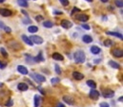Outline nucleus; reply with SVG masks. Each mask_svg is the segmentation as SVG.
I'll list each match as a JSON object with an SVG mask.
<instances>
[{
    "mask_svg": "<svg viewBox=\"0 0 123 107\" xmlns=\"http://www.w3.org/2000/svg\"><path fill=\"white\" fill-rule=\"evenodd\" d=\"M74 58L75 63H77V64H82V63L85 62L86 55H85V53H84L82 50H77L75 53L74 54Z\"/></svg>",
    "mask_w": 123,
    "mask_h": 107,
    "instance_id": "f257e3e1",
    "label": "nucleus"
},
{
    "mask_svg": "<svg viewBox=\"0 0 123 107\" xmlns=\"http://www.w3.org/2000/svg\"><path fill=\"white\" fill-rule=\"evenodd\" d=\"M30 40L31 41L32 44H36V45H41L43 43L42 37L37 36V35H31V37H30Z\"/></svg>",
    "mask_w": 123,
    "mask_h": 107,
    "instance_id": "f03ea898",
    "label": "nucleus"
},
{
    "mask_svg": "<svg viewBox=\"0 0 123 107\" xmlns=\"http://www.w3.org/2000/svg\"><path fill=\"white\" fill-rule=\"evenodd\" d=\"M31 77L32 79H34L35 81L37 82H43L46 80V78L43 76V75H40V74H35V73H31Z\"/></svg>",
    "mask_w": 123,
    "mask_h": 107,
    "instance_id": "7ed1b4c3",
    "label": "nucleus"
},
{
    "mask_svg": "<svg viewBox=\"0 0 123 107\" xmlns=\"http://www.w3.org/2000/svg\"><path fill=\"white\" fill-rule=\"evenodd\" d=\"M102 96L104 98H106V99H111V98H113L115 96V92L113 90H111V89H105L102 92Z\"/></svg>",
    "mask_w": 123,
    "mask_h": 107,
    "instance_id": "20e7f679",
    "label": "nucleus"
},
{
    "mask_svg": "<svg viewBox=\"0 0 123 107\" xmlns=\"http://www.w3.org/2000/svg\"><path fill=\"white\" fill-rule=\"evenodd\" d=\"M99 96H100V93H99L97 90L92 89V90H91V91H90V98H91L92 100H93V101L98 100Z\"/></svg>",
    "mask_w": 123,
    "mask_h": 107,
    "instance_id": "39448f33",
    "label": "nucleus"
},
{
    "mask_svg": "<svg viewBox=\"0 0 123 107\" xmlns=\"http://www.w3.org/2000/svg\"><path fill=\"white\" fill-rule=\"evenodd\" d=\"M0 14L2 16L9 17V16H12V12L11 10H8V9H0Z\"/></svg>",
    "mask_w": 123,
    "mask_h": 107,
    "instance_id": "423d86ee",
    "label": "nucleus"
},
{
    "mask_svg": "<svg viewBox=\"0 0 123 107\" xmlns=\"http://www.w3.org/2000/svg\"><path fill=\"white\" fill-rule=\"evenodd\" d=\"M61 27L66 28V29H69L73 27V23L69 20H62L61 21Z\"/></svg>",
    "mask_w": 123,
    "mask_h": 107,
    "instance_id": "0eeeda50",
    "label": "nucleus"
},
{
    "mask_svg": "<svg viewBox=\"0 0 123 107\" xmlns=\"http://www.w3.org/2000/svg\"><path fill=\"white\" fill-rule=\"evenodd\" d=\"M17 70H18V72H19L20 74H22V75H27V74L29 73L27 67H25L24 65H18V66H17Z\"/></svg>",
    "mask_w": 123,
    "mask_h": 107,
    "instance_id": "6e6552de",
    "label": "nucleus"
},
{
    "mask_svg": "<svg viewBox=\"0 0 123 107\" xmlns=\"http://www.w3.org/2000/svg\"><path fill=\"white\" fill-rule=\"evenodd\" d=\"M63 101H64L66 103H68L69 105H73V104L74 103V98H72V97H70V96H64V97H63Z\"/></svg>",
    "mask_w": 123,
    "mask_h": 107,
    "instance_id": "1a4fd4ad",
    "label": "nucleus"
},
{
    "mask_svg": "<svg viewBox=\"0 0 123 107\" xmlns=\"http://www.w3.org/2000/svg\"><path fill=\"white\" fill-rule=\"evenodd\" d=\"M75 18H76L78 21H80V22H86V21L89 20V16L86 15V14H79V15H76Z\"/></svg>",
    "mask_w": 123,
    "mask_h": 107,
    "instance_id": "9d476101",
    "label": "nucleus"
},
{
    "mask_svg": "<svg viewBox=\"0 0 123 107\" xmlns=\"http://www.w3.org/2000/svg\"><path fill=\"white\" fill-rule=\"evenodd\" d=\"M112 54H113L115 57H117V58H121L123 56V51H122V49L116 48V49H114V50L112 51Z\"/></svg>",
    "mask_w": 123,
    "mask_h": 107,
    "instance_id": "9b49d317",
    "label": "nucleus"
},
{
    "mask_svg": "<svg viewBox=\"0 0 123 107\" xmlns=\"http://www.w3.org/2000/svg\"><path fill=\"white\" fill-rule=\"evenodd\" d=\"M73 77H74L75 80H82V79L84 78V75H83L82 73H80V72L74 71V72H73Z\"/></svg>",
    "mask_w": 123,
    "mask_h": 107,
    "instance_id": "f8f14e48",
    "label": "nucleus"
},
{
    "mask_svg": "<svg viewBox=\"0 0 123 107\" xmlns=\"http://www.w3.org/2000/svg\"><path fill=\"white\" fill-rule=\"evenodd\" d=\"M17 88H18V90H20V91H27L28 88H29V86H28L26 83H24V82H20V83L17 85Z\"/></svg>",
    "mask_w": 123,
    "mask_h": 107,
    "instance_id": "ddd939ff",
    "label": "nucleus"
},
{
    "mask_svg": "<svg viewBox=\"0 0 123 107\" xmlns=\"http://www.w3.org/2000/svg\"><path fill=\"white\" fill-rule=\"evenodd\" d=\"M106 34H108V35H112V36H116V37H117V38H119V39H123V36L121 33H119V32H113V31H107L106 32Z\"/></svg>",
    "mask_w": 123,
    "mask_h": 107,
    "instance_id": "4468645a",
    "label": "nucleus"
},
{
    "mask_svg": "<svg viewBox=\"0 0 123 107\" xmlns=\"http://www.w3.org/2000/svg\"><path fill=\"white\" fill-rule=\"evenodd\" d=\"M109 65L110 66H112L113 68H116V69H119L120 68V65H119V64H117V62H115V61H113V60H111V61H109Z\"/></svg>",
    "mask_w": 123,
    "mask_h": 107,
    "instance_id": "2eb2a0df",
    "label": "nucleus"
},
{
    "mask_svg": "<svg viewBox=\"0 0 123 107\" xmlns=\"http://www.w3.org/2000/svg\"><path fill=\"white\" fill-rule=\"evenodd\" d=\"M22 40H23V41H24V43H26L28 46H30V47L33 46V44L31 43V41L30 40V38H29L28 36H26L25 34H23V35H22Z\"/></svg>",
    "mask_w": 123,
    "mask_h": 107,
    "instance_id": "dca6fc26",
    "label": "nucleus"
},
{
    "mask_svg": "<svg viewBox=\"0 0 123 107\" xmlns=\"http://www.w3.org/2000/svg\"><path fill=\"white\" fill-rule=\"evenodd\" d=\"M52 57H53L54 60H56V61H63V60H64V57H63L60 53H57V52L53 54Z\"/></svg>",
    "mask_w": 123,
    "mask_h": 107,
    "instance_id": "f3484780",
    "label": "nucleus"
},
{
    "mask_svg": "<svg viewBox=\"0 0 123 107\" xmlns=\"http://www.w3.org/2000/svg\"><path fill=\"white\" fill-rule=\"evenodd\" d=\"M82 40H83V42L86 43V44H90V43L92 42V38L90 35H84V36L82 37Z\"/></svg>",
    "mask_w": 123,
    "mask_h": 107,
    "instance_id": "a211bd4d",
    "label": "nucleus"
},
{
    "mask_svg": "<svg viewBox=\"0 0 123 107\" xmlns=\"http://www.w3.org/2000/svg\"><path fill=\"white\" fill-rule=\"evenodd\" d=\"M100 51H101V49L98 47H96V46H92V48H91V52L92 54H98L100 53Z\"/></svg>",
    "mask_w": 123,
    "mask_h": 107,
    "instance_id": "6ab92c4d",
    "label": "nucleus"
},
{
    "mask_svg": "<svg viewBox=\"0 0 123 107\" xmlns=\"http://www.w3.org/2000/svg\"><path fill=\"white\" fill-rule=\"evenodd\" d=\"M40 101H41V98L38 95H35L34 96V107H38L40 105Z\"/></svg>",
    "mask_w": 123,
    "mask_h": 107,
    "instance_id": "aec40b11",
    "label": "nucleus"
},
{
    "mask_svg": "<svg viewBox=\"0 0 123 107\" xmlns=\"http://www.w3.org/2000/svg\"><path fill=\"white\" fill-rule=\"evenodd\" d=\"M17 3H18L19 6H21L23 8H27L29 6V4H28V2L26 0H17Z\"/></svg>",
    "mask_w": 123,
    "mask_h": 107,
    "instance_id": "412c9836",
    "label": "nucleus"
},
{
    "mask_svg": "<svg viewBox=\"0 0 123 107\" xmlns=\"http://www.w3.org/2000/svg\"><path fill=\"white\" fill-rule=\"evenodd\" d=\"M34 60H35V63H38V62H44V61H45V59L43 58L42 52H39L38 56H37V57H35V58H34Z\"/></svg>",
    "mask_w": 123,
    "mask_h": 107,
    "instance_id": "4be33fe9",
    "label": "nucleus"
},
{
    "mask_svg": "<svg viewBox=\"0 0 123 107\" xmlns=\"http://www.w3.org/2000/svg\"><path fill=\"white\" fill-rule=\"evenodd\" d=\"M104 46L105 47H107V48H110V47H112L113 45H114V42L112 41V40H110V39H106L105 41H104Z\"/></svg>",
    "mask_w": 123,
    "mask_h": 107,
    "instance_id": "5701e85b",
    "label": "nucleus"
},
{
    "mask_svg": "<svg viewBox=\"0 0 123 107\" xmlns=\"http://www.w3.org/2000/svg\"><path fill=\"white\" fill-rule=\"evenodd\" d=\"M43 27H47V28H51V27H54V23L51 22V21H45V22L43 23Z\"/></svg>",
    "mask_w": 123,
    "mask_h": 107,
    "instance_id": "b1692460",
    "label": "nucleus"
},
{
    "mask_svg": "<svg viewBox=\"0 0 123 107\" xmlns=\"http://www.w3.org/2000/svg\"><path fill=\"white\" fill-rule=\"evenodd\" d=\"M87 85L88 86H90L91 88H92V89H94L95 87H96V83L93 81V80H87Z\"/></svg>",
    "mask_w": 123,
    "mask_h": 107,
    "instance_id": "393cba45",
    "label": "nucleus"
},
{
    "mask_svg": "<svg viewBox=\"0 0 123 107\" xmlns=\"http://www.w3.org/2000/svg\"><path fill=\"white\" fill-rule=\"evenodd\" d=\"M28 30H29V32H31V33H34V32H37L38 27H36V26H30V27H28Z\"/></svg>",
    "mask_w": 123,
    "mask_h": 107,
    "instance_id": "a878e982",
    "label": "nucleus"
},
{
    "mask_svg": "<svg viewBox=\"0 0 123 107\" xmlns=\"http://www.w3.org/2000/svg\"><path fill=\"white\" fill-rule=\"evenodd\" d=\"M26 57H27L26 61L28 62V64H33V63H35V60H34V58H33V57L29 56V55H26Z\"/></svg>",
    "mask_w": 123,
    "mask_h": 107,
    "instance_id": "bb28decb",
    "label": "nucleus"
},
{
    "mask_svg": "<svg viewBox=\"0 0 123 107\" xmlns=\"http://www.w3.org/2000/svg\"><path fill=\"white\" fill-rule=\"evenodd\" d=\"M115 3H116V5H117V6L118 7V8L122 9V7H123L122 0H116V1H115Z\"/></svg>",
    "mask_w": 123,
    "mask_h": 107,
    "instance_id": "cd10ccee",
    "label": "nucleus"
},
{
    "mask_svg": "<svg viewBox=\"0 0 123 107\" xmlns=\"http://www.w3.org/2000/svg\"><path fill=\"white\" fill-rule=\"evenodd\" d=\"M0 51H1V54H2L5 58H7V57H8V53H7V51L5 50V48H0Z\"/></svg>",
    "mask_w": 123,
    "mask_h": 107,
    "instance_id": "c85d7f7f",
    "label": "nucleus"
},
{
    "mask_svg": "<svg viewBox=\"0 0 123 107\" xmlns=\"http://www.w3.org/2000/svg\"><path fill=\"white\" fill-rule=\"evenodd\" d=\"M60 81V79L59 78H53L52 80H51V82L53 83V84H55V83H57V82H59Z\"/></svg>",
    "mask_w": 123,
    "mask_h": 107,
    "instance_id": "c756f323",
    "label": "nucleus"
},
{
    "mask_svg": "<svg viewBox=\"0 0 123 107\" xmlns=\"http://www.w3.org/2000/svg\"><path fill=\"white\" fill-rule=\"evenodd\" d=\"M55 72H56L57 74H61V69H60L59 65H58V64H55Z\"/></svg>",
    "mask_w": 123,
    "mask_h": 107,
    "instance_id": "7c9ffc66",
    "label": "nucleus"
},
{
    "mask_svg": "<svg viewBox=\"0 0 123 107\" xmlns=\"http://www.w3.org/2000/svg\"><path fill=\"white\" fill-rule=\"evenodd\" d=\"M12 104H13V101H12V100H9V102H6V106L7 107L12 106Z\"/></svg>",
    "mask_w": 123,
    "mask_h": 107,
    "instance_id": "2f4dec72",
    "label": "nucleus"
},
{
    "mask_svg": "<svg viewBox=\"0 0 123 107\" xmlns=\"http://www.w3.org/2000/svg\"><path fill=\"white\" fill-rule=\"evenodd\" d=\"M59 1H60V3H61L64 7H66V6L69 5V1L68 0H59Z\"/></svg>",
    "mask_w": 123,
    "mask_h": 107,
    "instance_id": "473e14b6",
    "label": "nucleus"
},
{
    "mask_svg": "<svg viewBox=\"0 0 123 107\" xmlns=\"http://www.w3.org/2000/svg\"><path fill=\"white\" fill-rule=\"evenodd\" d=\"M44 19V17L42 16V15H37V16H35V20L37 21V22H39V21H42Z\"/></svg>",
    "mask_w": 123,
    "mask_h": 107,
    "instance_id": "72a5a7b5",
    "label": "nucleus"
},
{
    "mask_svg": "<svg viewBox=\"0 0 123 107\" xmlns=\"http://www.w3.org/2000/svg\"><path fill=\"white\" fill-rule=\"evenodd\" d=\"M78 11H80V10L78 9V8H76V7H74V9H73V11H72V12H71V14L73 15L74 12H78Z\"/></svg>",
    "mask_w": 123,
    "mask_h": 107,
    "instance_id": "f704fd0d",
    "label": "nucleus"
},
{
    "mask_svg": "<svg viewBox=\"0 0 123 107\" xmlns=\"http://www.w3.org/2000/svg\"><path fill=\"white\" fill-rule=\"evenodd\" d=\"M25 18H26V19H24V20H23V23H24V24H29V23H31V21L29 19V17H25Z\"/></svg>",
    "mask_w": 123,
    "mask_h": 107,
    "instance_id": "c9c22d12",
    "label": "nucleus"
},
{
    "mask_svg": "<svg viewBox=\"0 0 123 107\" xmlns=\"http://www.w3.org/2000/svg\"><path fill=\"white\" fill-rule=\"evenodd\" d=\"M82 27H83L84 29H87V30H89V29L91 28L90 26H89V25H87V24H83V25H82Z\"/></svg>",
    "mask_w": 123,
    "mask_h": 107,
    "instance_id": "e433bc0d",
    "label": "nucleus"
},
{
    "mask_svg": "<svg viewBox=\"0 0 123 107\" xmlns=\"http://www.w3.org/2000/svg\"><path fill=\"white\" fill-rule=\"evenodd\" d=\"M4 29H5V31H6V32H8V33H11V32H12V29H11V27H4Z\"/></svg>",
    "mask_w": 123,
    "mask_h": 107,
    "instance_id": "4c0bfd02",
    "label": "nucleus"
},
{
    "mask_svg": "<svg viewBox=\"0 0 123 107\" xmlns=\"http://www.w3.org/2000/svg\"><path fill=\"white\" fill-rule=\"evenodd\" d=\"M100 107H110V105L107 102H101L100 103Z\"/></svg>",
    "mask_w": 123,
    "mask_h": 107,
    "instance_id": "58836bf2",
    "label": "nucleus"
},
{
    "mask_svg": "<svg viewBox=\"0 0 123 107\" xmlns=\"http://www.w3.org/2000/svg\"><path fill=\"white\" fill-rule=\"evenodd\" d=\"M5 67H6V64H2V63L0 62V68H1V69H4Z\"/></svg>",
    "mask_w": 123,
    "mask_h": 107,
    "instance_id": "ea45409f",
    "label": "nucleus"
},
{
    "mask_svg": "<svg viewBox=\"0 0 123 107\" xmlns=\"http://www.w3.org/2000/svg\"><path fill=\"white\" fill-rule=\"evenodd\" d=\"M55 14H62V11H54Z\"/></svg>",
    "mask_w": 123,
    "mask_h": 107,
    "instance_id": "a19ab883",
    "label": "nucleus"
},
{
    "mask_svg": "<svg viewBox=\"0 0 123 107\" xmlns=\"http://www.w3.org/2000/svg\"><path fill=\"white\" fill-rule=\"evenodd\" d=\"M56 107H65V105H64L63 103H60V102H59V103H57Z\"/></svg>",
    "mask_w": 123,
    "mask_h": 107,
    "instance_id": "79ce46f5",
    "label": "nucleus"
},
{
    "mask_svg": "<svg viewBox=\"0 0 123 107\" xmlns=\"http://www.w3.org/2000/svg\"><path fill=\"white\" fill-rule=\"evenodd\" d=\"M94 63H95V64H99V63H100V60H99V59L94 60Z\"/></svg>",
    "mask_w": 123,
    "mask_h": 107,
    "instance_id": "37998d69",
    "label": "nucleus"
},
{
    "mask_svg": "<svg viewBox=\"0 0 123 107\" xmlns=\"http://www.w3.org/2000/svg\"><path fill=\"white\" fill-rule=\"evenodd\" d=\"M4 27H5V26H4V24H3L2 22H0V27H2V28H4Z\"/></svg>",
    "mask_w": 123,
    "mask_h": 107,
    "instance_id": "c03bdc74",
    "label": "nucleus"
},
{
    "mask_svg": "<svg viewBox=\"0 0 123 107\" xmlns=\"http://www.w3.org/2000/svg\"><path fill=\"white\" fill-rule=\"evenodd\" d=\"M123 101V97H120L119 99H118V102H122Z\"/></svg>",
    "mask_w": 123,
    "mask_h": 107,
    "instance_id": "a18cd8bd",
    "label": "nucleus"
},
{
    "mask_svg": "<svg viewBox=\"0 0 123 107\" xmlns=\"http://www.w3.org/2000/svg\"><path fill=\"white\" fill-rule=\"evenodd\" d=\"M100 1H101V2H103V3H106V2H108L109 0H100Z\"/></svg>",
    "mask_w": 123,
    "mask_h": 107,
    "instance_id": "49530a36",
    "label": "nucleus"
},
{
    "mask_svg": "<svg viewBox=\"0 0 123 107\" xmlns=\"http://www.w3.org/2000/svg\"><path fill=\"white\" fill-rule=\"evenodd\" d=\"M3 2H5V0H0V3H3Z\"/></svg>",
    "mask_w": 123,
    "mask_h": 107,
    "instance_id": "de8ad7c7",
    "label": "nucleus"
},
{
    "mask_svg": "<svg viewBox=\"0 0 123 107\" xmlns=\"http://www.w3.org/2000/svg\"><path fill=\"white\" fill-rule=\"evenodd\" d=\"M86 1H88V2H92L93 0H86Z\"/></svg>",
    "mask_w": 123,
    "mask_h": 107,
    "instance_id": "09e8293b",
    "label": "nucleus"
},
{
    "mask_svg": "<svg viewBox=\"0 0 123 107\" xmlns=\"http://www.w3.org/2000/svg\"><path fill=\"white\" fill-rule=\"evenodd\" d=\"M26 1H27V0H26Z\"/></svg>",
    "mask_w": 123,
    "mask_h": 107,
    "instance_id": "8fccbe9b",
    "label": "nucleus"
}]
</instances>
